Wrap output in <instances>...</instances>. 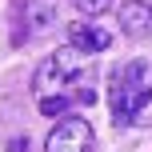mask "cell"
<instances>
[{"label": "cell", "instance_id": "cell-3", "mask_svg": "<svg viewBox=\"0 0 152 152\" xmlns=\"http://www.w3.org/2000/svg\"><path fill=\"white\" fill-rule=\"evenodd\" d=\"M44 152H92V124L84 116H60L44 140Z\"/></svg>", "mask_w": 152, "mask_h": 152}, {"label": "cell", "instance_id": "cell-4", "mask_svg": "<svg viewBox=\"0 0 152 152\" xmlns=\"http://www.w3.org/2000/svg\"><path fill=\"white\" fill-rule=\"evenodd\" d=\"M56 20H60L56 0H24V28H28V36H44L48 28H56Z\"/></svg>", "mask_w": 152, "mask_h": 152}, {"label": "cell", "instance_id": "cell-7", "mask_svg": "<svg viewBox=\"0 0 152 152\" xmlns=\"http://www.w3.org/2000/svg\"><path fill=\"white\" fill-rule=\"evenodd\" d=\"M76 8H80L84 16H100V12H108L112 8V0H72Z\"/></svg>", "mask_w": 152, "mask_h": 152}, {"label": "cell", "instance_id": "cell-5", "mask_svg": "<svg viewBox=\"0 0 152 152\" xmlns=\"http://www.w3.org/2000/svg\"><path fill=\"white\" fill-rule=\"evenodd\" d=\"M120 28H124V36H132V40L148 36L152 32V4L148 0H128V4H120Z\"/></svg>", "mask_w": 152, "mask_h": 152}, {"label": "cell", "instance_id": "cell-6", "mask_svg": "<svg viewBox=\"0 0 152 152\" xmlns=\"http://www.w3.org/2000/svg\"><path fill=\"white\" fill-rule=\"evenodd\" d=\"M68 36H72V44L80 48V52H88V56L104 52V48L112 44V32H108V28H100V24H92V20L72 24V28H68Z\"/></svg>", "mask_w": 152, "mask_h": 152}, {"label": "cell", "instance_id": "cell-8", "mask_svg": "<svg viewBox=\"0 0 152 152\" xmlns=\"http://www.w3.org/2000/svg\"><path fill=\"white\" fill-rule=\"evenodd\" d=\"M8 152H28V140H12V144H8Z\"/></svg>", "mask_w": 152, "mask_h": 152}, {"label": "cell", "instance_id": "cell-1", "mask_svg": "<svg viewBox=\"0 0 152 152\" xmlns=\"http://www.w3.org/2000/svg\"><path fill=\"white\" fill-rule=\"evenodd\" d=\"M36 92H40V112L64 116L76 104L96 100V60L80 52L76 44H64L36 68Z\"/></svg>", "mask_w": 152, "mask_h": 152}, {"label": "cell", "instance_id": "cell-2", "mask_svg": "<svg viewBox=\"0 0 152 152\" xmlns=\"http://www.w3.org/2000/svg\"><path fill=\"white\" fill-rule=\"evenodd\" d=\"M108 108L124 128H152V60H124L108 80Z\"/></svg>", "mask_w": 152, "mask_h": 152}]
</instances>
